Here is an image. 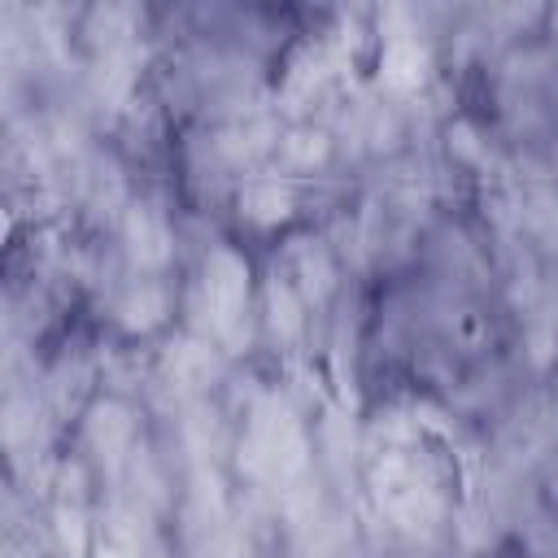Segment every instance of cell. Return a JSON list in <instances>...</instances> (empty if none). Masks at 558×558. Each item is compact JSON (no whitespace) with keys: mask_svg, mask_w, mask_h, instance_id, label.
Here are the masks:
<instances>
[{"mask_svg":"<svg viewBox=\"0 0 558 558\" xmlns=\"http://www.w3.org/2000/svg\"><path fill=\"white\" fill-rule=\"evenodd\" d=\"M126 231H131V244L144 262H161L166 257V227L148 214V209H131L126 218Z\"/></svg>","mask_w":558,"mask_h":558,"instance_id":"obj_3","label":"cell"},{"mask_svg":"<svg viewBox=\"0 0 558 558\" xmlns=\"http://www.w3.org/2000/svg\"><path fill=\"white\" fill-rule=\"evenodd\" d=\"M244 209H248V218H257V222H279V218H288L292 196H288V187H283L279 179H262V183H253V187L244 192Z\"/></svg>","mask_w":558,"mask_h":558,"instance_id":"obj_2","label":"cell"},{"mask_svg":"<svg viewBox=\"0 0 558 558\" xmlns=\"http://www.w3.org/2000/svg\"><path fill=\"white\" fill-rule=\"evenodd\" d=\"M87 436H92V445L96 449H118L126 436H131V418H126V410H118V405H100L96 414H92V423H87Z\"/></svg>","mask_w":558,"mask_h":558,"instance_id":"obj_4","label":"cell"},{"mask_svg":"<svg viewBox=\"0 0 558 558\" xmlns=\"http://www.w3.org/2000/svg\"><path fill=\"white\" fill-rule=\"evenodd\" d=\"M161 310H166V296H161L153 283H144V288H135V292L126 296L122 318H126V327H153V323L161 318Z\"/></svg>","mask_w":558,"mask_h":558,"instance_id":"obj_5","label":"cell"},{"mask_svg":"<svg viewBox=\"0 0 558 558\" xmlns=\"http://www.w3.org/2000/svg\"><path fill=\"white\" fill-rule=\"evenodd\" d=\"M205 305H209V314H214V327L218 331H231L235 327V318H240V310H244V288H248V270H244V262L231 253V248H218V253H209V262H205Z\"/></svg>","mask_w":558,"mask_h":558,"instance_id":"obj_1","label":"cell"}]
</instances>
